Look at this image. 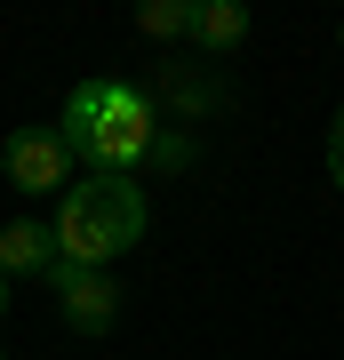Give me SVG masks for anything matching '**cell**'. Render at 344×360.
I'll list each match as a JSON object with an SVG mask.
<instances>
[{"mask_svg":"<svg viewBox=\"0 0 344 360\" xmlns=\"http://www.w3.org/2000/svg\"><path fill=\"white\" fill-rule=\"evenodd\" d=\"M56 136L72 144V160L104 168V176H128V168L153 153V104L128 89V80H80L64 96Z\"/></svg>","mask_w":344,"mask_h":360,"instance_id":"obj_2","label":"cell"},{"mask_svg":"<svg viewBox=\"0 0 344 360\" xmlns=\"http://www.w3.org/2000/svg\"><path fill=\"white\" fill-rule=\"evenodd\" d=\"M144 224H153L144 184H136V176H104V168L72 176V184L56 193V217H49L64 264H89V272H104L113 257H128V248L144 240Z\"/></svg>","mask_w":344,"mask_h":360,"instance_id":"obj_1","label":"cell"},{"mask_svg":"<svg viewBox=\"0 0 344 360\" xmlns=\"http://www.w3.org/2000/svg\"><path fill=\"white\" fill-rule=\"evenodd\" d=\"M0 168H8L16 193H64V184H72V144L56 129H16L0 144Z\"/></svg>","mask_w":344,"mask_h":360,"instance_id":"obj_4","label":"cell"},{"mask_svg":"<svg viewBox=\"0 0 344 360\" xmlns=\"http://www.w3.org/2000/svg\"><path fill=\"white\" fill-rule=\"evenodd\" d=\"M192 40L200 49H241L248 40V0H192Z\"/></svg>","mask_w":344,"mask_h":360,"instance_id":"obj_6","label":"cell"},{"mask_svg":"<svg viewBox=\"0 0 344 360\" xmlns=\"http://www.w3.org/2000/svg\"><path fill=\"white\" fill-rule=\"evenodd\" d=\"M329 176H336V184H344V112H336V120H329Z\"/></svg>","mask_w":344,"mask_h":360,"instance_id":"obj_8","label":"cell"},{"mask_svg":"<svg viewBox=\"0 0 344 360\" xmlns=\"http://www.w3.org/2000/svg\"><path fill=\"white\" fill-rule=\"evenodd\" d=\"M136 32L144 40H184L192 32V0H144V8H136Z\"/></svg>","mask_w":344,"mask_h":360,"instance_id":"obj_7","label":"cell"},{"mask_svg":"<svg viewBox=\"0 0 344 360\" xmlns=\"http://www.w3.org/2000/svg\"><path fill=\"white\" fill-rule=\"evenodd\" d=\"M49 288H56V304H64V328H80V336H113V328H120V288H113V272H89V264H64V257H56Z\"/></svg>","mask_w":344,"mask_h":360,"instance_id":"obj_3","label":"cell"},{"mask_svg":"<svg viewBox=\"0 0 344 360\" xmlns=\"http://www.w3.org/2000/svg\"><path fill=\"white\" fill-rule=\"evenodd\" d=\"M0 360H8V352H0Z\"/></svg>","mask_w":344,"mask_h":360,"instance_id":"obj_10","label":"cell"},{"mask_svg":"<svg viewBox=\"0 0 344 360\" xmlns=\"http://www.w3.org/2000/svg\"><path fill=\"white\" fill-rule=\"evenodd\" d=\"M336 32H344V25H336Z\"/></svg>","mask_w":344,"mask_h":360,"instance_id":"obj_11","label":"cell"},{"mask_svg":"<svg viewBox=\"0 0 344 360\" xmlns=\"http://www.w3.org/2000/svg\"><path fill=\"white\" fill-rule=\"evenodd\" d=\"M56 232L40 224V217H16V224H0V272H56Z\"/></svg>","mask_w":344,"mask_h":360,"instance_id":"obj_5","label":"cell"},{"mask_svg":"<svg viewBox=\"0 0 344 360\" xmlns=\"http://www.w3.org/2000/svg\"><path fill=\"white\" fill-rule=\"evenodd\" d=\"M0 321H8V272H0Z\"/></svg>","mask_w":344,"mask_h":360,"instance_id":"obj_9","label":"cell"}]
</instances>
